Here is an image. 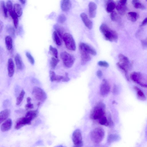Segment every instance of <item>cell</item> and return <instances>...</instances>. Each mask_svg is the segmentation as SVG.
<instances>
[{
  "mask_svg": "<svg viewBox=\"0 0 147 147\" xmlns=\"http://www.w3.org/2000/svg\"><path fill=\"white\" fill-rule=\"evenodd\" d=\"M105 105L102 102H98L91 110L90 117L93 120H99L105 116Z\"/></svg>",
  "mask_w": 147,
  "mask_h": 147,
  "instance_id": "cell-2",
  "label": "cell"
},
{
  "mask_svg": "<svg viewBox=\"0 0 147 147\" xmlns=\"http://www.w3.org/2000/svg\"><path fill=\"white\" fill-rule=\"evenodd\" d=\"M105 134V131L103 128L100 127H96L91 131L90 138L93 143L98 144L103 140Z\"/></svg>",
  "mask_w": 147,
  "mask_h": 147,
  "instance_id": "cell-3",
  "label": "cell"
},
{
  "mask_svg": "<svg viewBox=\"0 0 147 147\" xmlns=\"http://www.w3.org/2000/svg\"><path fill=\"white\" fill-rule=\"evenodd\" d=\"M127 16L129 20L133 22H136L139 17L138 14L134 12H130L128 13Z\"/></svg>",
  "mask_w": 147,
  "mask_h": 147,
  "instance_id": "cell-25",
  "label": "cell"
},
{
  "mask_svg": "<svg viewBox=\"0 0 147 147\" xmlns=\"http://www.w3.org/2000/svg\"><path fill=\"white\" fill-rule=\"evenodd\" d=\"M116 4L113 0H109L107 1L106 7V10L109 13H111L116 8Z\"/></svg>",
  "mask_w": 147,
  "mask_h": 147,
  "instance_id": "cell-23",
  "label": "cell"
},
{
  "mask_svg": "<svg viewBox=\"0 0 147 147\" xmlns=\"http://www.w3.org/2000/svg\"><path fill=\"white\" fill-rule=\"evenodd\" d=\"M1 6L3 14L5 18L7 17V9L3 1H1Z\"/></svg>",
  "mask_w": 147,
  "mask_h": 147,
  "instance_id": "cell-36",
  "label": "cell"
},
{
  "mask_svg": "<svg viewBox=\"0 0 147 147\" xmlns=\"http://www.w3.org/2000/svg\"><path fill=\"white\" fill-rule=\"evenodd\" d=\"M83 146V143L78 144V145H74L73 147H82Z\"/></svg>",
  "mask_w": 147,
  "mask_h": 147,
  "instance_id": "cell-54",
  "label": "cell"
},
{
  "mask_svg": "<svg viewBox=\"0 0 147 147\" xmlns=\"http://www.w3.org/2000/svg\"><path fill=\"white\" fill-rule=\"evenodd\" d=\"M108 119L109 122V127H112L113 126L114 123L112 120L111 116L110 114H109L108 115Z\"/></svg>",
  "mask_w": 147,
  "mask_h": 147,
  "instance_id": "cell-48",
  "label": "cell"
},
{
  "mask_svg": "<svg viewBox=\"0 0 147 147\" xmlns=\"http://www.w3.org/2000/svg\"><path fill=\"white\" fill-rule=\"evenodd\" d=\"M32 94L35 98L40 102H43L46 99L47 96L45 91L41 88L35 86L32 90Z\"/></svg>",
  "mask_w": 147,
  "mask_h": 147,
  "instance_id": "cell-6",
  "label": "cell"
},
{
  "mask_svg": "<svg viewBox=\"0 0 147 147\" xmlns=\"http://www.w3.org/2000/svg\"><path fill=\"white\" fill-rule=\"evenodd\" d=\"M54 147H66L62 145H59L56 146Z\"/></svg>",
  "mask_w": 147,
  "mask_h": 147,
  "instance_id": "cell-56",
  "label": "cell"
},
{
  "mask_svg": "<svg viewBox=\"0 0 147 147\" xmlns=\"http://www.w3.org/2000/svg\"><path fill=\"white\" fill-rule=\"evenodd\" d=\"M9 14L12 18L14 27L15 28H17L18 24V16L13 11L10 13Z\"/></svg>",
  "mask_w": 147,
  "mask_h": 147,
  "instance_id": "cell-31",
  "label": "cell"
},
{
  "mask_svg": "<svg viewBox=\"0 0 147 147\" xmlns=\"http://www.w3.org/2000/svg\"><path fill=\"white\" fill-rule=\"evenodd\" d=\"M147 24V17L142 22L141 26H143Z\"/></svg>",
  "mask_w": 147,
  "mask_h": 147,
  "instance_id": "cell-52",
  "label": "cell"
},
{
  "mask_svg": "<svg viewBox=\"0 0 147 147\" xmlns=\"http://www.w3.org/2000/svg\"><path fill=\"white\" fill-rule=\"evenodd\" d=\"M59 61V60L58 58H56L54 57H52L51 58L50 62L51 68L53 69L55 68Z\"/></svg>",
  "mask_w": 147,
  "mask_h": 147,
  "instance_id": "cell-37",
  "label": "cell"
},
{
  "mask_svg": "<svg viewBox=\"0 0 147 147\" xmlns=\"http://www.w3.org/2000/svg\"><path fill=\"white\" fill-rule=\"evenodd\" d=\"M27 103L25 106V108L27 110L33 109L34 108V105L31 102V99L30 97H28L26 99Z\"/></svg>",
  "mask_w": 147,
  "mask_h": 147,
  "instance_id": "cell-41",
  "label": "cell"
},
{
  "mask_svg": "<svg viewBox=\"0 0 147 147\" xmlns=\"http://www.w3.org/2000/svg\"><path fill=\"white\" fill-rule=\"evenodd\" d=\"M6 7L8 11L10 13L13 11L12 4L11 1L10 0H8L6 3Z\"/></svg>",
  "mask_w": 147,
  "mask_h": 147,
  "instance_id": "cell-45",
  "label": "cell"
},
{
  "mask_svg": "<svg viewBox=\"0 0 147 147\" xmlns=\"http://www.w3.org/2000/svg\"><path fill=\"white\" fill-rule=\"evenodd\" d=\"M71 6V2L69 0H63L61 1V7L62 11H69Z\"/></svg>",
  "mask_w": 147,
  "mask_h": 147,
  "instance_id": "cell-20",
  "label": "cell"
},
{
  "mask_svg": "<svg viewBox=\"0 0 147 147\" xmlns=\"http://www.w3.org/2000/svg\"><path fill=\"white\" fill-rule=\"evenodd\" d=\"M132 3L134 7L136 9H145L144 5L138 0H133L132 1Z\"/></svg>",
  "mask_w": 147,
  "mask_h": 147,
  "instance_id": "cell-30",
  "label": "cell"
},
{
  "mask_svg": "<svg viewBox=\"0 0 147 147\" xmlns=\"http://www.w3.org/2000/svg\"><path fill=\"white\" fill-rule=\"evenodd\" d=\"M99 123L101 125L107 126H109L108 119L105 116L99 120Z\"/></svg>",
  "mask_w": 147,
  "mask_h": 147,
  "instance_id": "cell-39",
  "label": "cell"
},
{
  "mask_svg": "<svg viewBox=\"0 0 147 147\" xmlns=\"http://www.w3.org/2000/svg\"><path fill=\"white\" fill-rule=\"evenodd\" d=\"M111 90L109 84L106 79L103 80L100 86V94L105 96L108 94Z\"/></svg>",
  "mask_w": 147,
  "mask_h": 147,
  "instance_id": "cell-9",
  "label": "cell"
},
{
  "mask_svg": "<svg viewBox=\"0 0 147 147\" xmlns=\"http://www.w3.org/2000/svg\"><path fill=\"white\" fill-rule=\"evenodd\" d=\"M26 54L28 60L30 63L32 65L34 64L35 62L31 54L28 52H26Z\"/></svg>",
  "mask_w": 147,
  "mask_h": 147,
  "instance_id": "cell-44",
  "label": "cell"
},
{
  "mask_svg": "<svg viewBox=\"0 0 147 147\" xmlns=\"http://www.w3.org/2000/svg\"><path fill=\"white\" fill-rule=\"evenodd\" d=\"M116 65L124 73L127 80L129 81V78L128 75L127 69L122 65L119 62L117 63Z\"/></svg>",
  "mask_w": 147,
  "mask_h": 147,
  "instance_id": "cell-33",
  "label": "cell"
},
{
  "mask_svg": "<svg viewBox=\"0 0 147 147\" xmlns=\"http://www.w3.org/2000/svg\"><path fill=\"white\" fill-rule=\"evenodd\" d=\"M80 17L85 26L88 29L91 30L92 28L93 23L88 16L85 13H82L80 14Z\"/></svg>",
  "mask_w": 147,
  "mask_h": 147,
  "instance_id": "cell-13",
  "label": "cell"
},
{
  "mask_svg": "<svg viewBox=\"0 0 147 147\" xmlns=\"http://www.w3.org/2000/svg\"><path fill=\"white\" fill-rule=\"evenodd\" d=\"M32 120H33L30 118L25 116L20 118L16 121L15 125V128L18 130L25 125H30Z\"/></svg>",
  "mask_w": 147,
  "mask_h": 147,
  "instance_id": "cell-7",
  "label": "cell"
},
{
  "mask_svg": "<svg viewBox=\"0 0 147 147\" xmlns=\"http://www.w3.org/2000/svg\"><path fill=\"white\" fill-rule=\"evenodd\" d=\"M25 93V92L24 90H22L21 91L16 98V105H20L22 102L24 98Z\"/></svg>",
  "mask_w": 147,
  "mask_h": 147,
  "instance_id": "cell-34",
  "label": "cell"
},
{
  "mask_svg": "<svg viewBox=\"0 0 147 147\" xmlns=\"http://www.w3.org/2000/svg\"><path fill=\"white\" fill-rule=\"evenodd\" d=\"M72 140L74 145L83 143L81 132L79 129H76L73 132L72 135Z\"/></svg>",
  "mask_w": 147,
  "mask_h": 147,
  "instance_id": "cell-11",
  "label": "cell"
},
{
  "mask_svg": "<svg viewBox=\"0 0 147 147\" xmlns=\"http://www.w3.org/2000/svg\"><path fill=\"white\" fill-rule=\"evenodd\" d=\"M141 43L143 48H147V37L145 39L142 40Z\"/></svg>",
  "mask_w": 147,
  "mask_h": 147,
  "instance_id": "cell-47",
  "label": "cell"
},
{
  "mask_svg": "<svg viewBox=\"0 0 147 147\" xmlns=\"http://www.w3.org/2000/svg\"><path fill=\"white\" fill-rule=\"evenodd\" d=\"M3 22L1 21H0V32H1L2 30V29H3Z\"/></svg>",
  "mask_w": 147,
  "mask_h": 147,
  "instance_id": "cell-53",
  "label": "cell"
},
{
  "mask_svg": "<svg viewBox=\"0 0 147 147\" xmlns=\"http://www.w3.org/2000/svg\"><path fill=\"white\" fill-rule=\"evenodd\" d=\"M66 16L63 14L59 15L57 18V22L60 23H64L66 20Z\"/></svg>",
  "mask_w": 147,
  "mask_h": 147,
  "instance_id": "cell-43",
  "label": "cell"
},
{
  "mask_svg": "<svg viewBox=\"0 0 147 147\" xmlns=\"http://www.w3.org/2000/svg\"><path fill=\"white\" fill-rule=\"evenodd\" d=\"M62 39L66 47L71 51H75L76 49V45L72 35L69 33H65Z\"/></svg>",
  "mask_w": 147,
  "mask_h": 147,
  "instance_id": "cell-4",
  "label": "cell"
},
{
  "mask_svg": "<svg viewBox=\"0 0 147 147\" xmlns=\"http://www.w3.org/2000/svg\"><path fill=\"white\" fill-rule=\"evenodd\" d=\"M80 51L81 54V64L84 65L91 60V57L88 53L82 50H80Z\"/></svg>",
  "mask_w": 147,
  "mask_h": 147,
  "instance_id": "cell-18",
  "label": "cell"
},
{
  "mask_svg": "<svg viewBox=\"0 0 147 147\" xmlns=\"http://www.w3.org/2000/svg\"><path fill=\"white\" fill-rule=\"evenodd\" d=\"M96 75L100 79L102 76V73L101 70H99L97 71Z\"/></svg>",
  "mask_w": 147,
  "mask_h": 147,
  "instance_id": "cell-50",
  "label": "cell"
},
{
  "mask_svg": "<svg viewBox=\"0 0 147 147\" xmlns=\"http://www.w3.org/2000/svg\"><path fill=\"white\" fill-rule=\"evenodd\" d=\"M89 13L90 17L94 18L96 15L97 6L96 4L93 2H90L88 4Z\"/></svg>",
  "mask_w": 147,
  "mask_h": 147,
  "instance_id": "cell-16",
  "label": "cell"
},
{
  "mask_svg": "<svg viewBox=\"0 0 147 147\" xmlns=\"http://www.w3.org/2000/svg\"><path fill=\"white\" fill-rule=\"evenodd\" d=\"M119 138V136L117 135L111 134L108 136L107 142L109 143H111L118 140Z\"/></svg>",
  "mask_w": 147,
  "mask_h": 147,
  "instance_id": "cell-35",
  "label": "cell"
},
{
  "mask_svg": "<svg viewBox=\"0 0 147 147\" xmlns=\"http://www.w3.org/2000/svg\"><path fill=\"white\" fill-rule=\"evenodd\" d=\"M99 29L106 40L111 42H117L118 36L115 31L111 29L105 24H102L100 26Z\"/></svg>",
  "mask_w": 147,
  "mask_h": 147,
  "instance_id": "cell-1",
  "label": "cell"
},
{
  "mask_svg": "<svg viewBox=\"0 0 147 147\" xmlns=\"http://www.w3.org/2000/svg\"><path fill=\"white\" fill-rule=\"evenodd\" d=\"M119 16L115 11H113L110 14V18L111 20L113 21H117L119 18Z\"/></svg>",
  "mask_w": 147,
  "mask_h": 147,
  "instance_id": "cell-42",
  "label": "cell"
},
{
  "mask_svg": "<svg viewBox=\"0 0 147 147\" xmlns=\"http://www.w3.org/2000/svg\"><path fill=\"white\" fill-rule=\"evenodd\" d=\"M53 27L60 37L62 38L63 35L65 33H64V30L63 28L57 24H55Z\"/></svg>",
  "mask_w": 147,
  "mask_h": 147,
  "instance_id": "cell-24",
  "label": "cell"
},
{
  "mask_svg": "<svg viewBox=\"0 0 147 147\" xmlns=\"http://www.w3.org/2000/svg\"><path fill=\"white\" fill-rule=\"evenodd\" d=\"M13 11L18 17L21 16L22 13V9L21 5L18 3H15L13 6Z\"/></svg>",
  "mask_w": 147,
  "mask_h": 147,
  "instance_id": "cell-28",
  "label": "cell"
},
{
  "mask_svg": "<svg viewBox=\"0 0 147 147\" xmlns=\"http://www.w3.org/2000/svg\"><path fill=\"white\" fill-rule=\"evenodd\" d=\"M15 61L18 69L21 70L24 68V65L20 55L17 53L15 57Z\"/></svg>",
  "mask_w": 147,
  "mask_h": 147,
  "instance_id": "cell-19",
  "label": "cell"
},
{
  "mask_svg": "<svg viewBox=\"0 0 147 147\" xmlns=\"http://www.w3.org/2000/svg\"><path fill=\"white\" fill-rule=\"evenodd\" d=\"M49 73L50 80L51 82L56 81L59 82L62 80L64 78L63 76L56 75L53 71H50Z\"/></svg>",
  "mask_w": 147,
  "mask_h": 147,
  "instance_id": "cell-21",
  "label": "cell"
},
{
  "mask_svg": "<svg viewBox=\"0 0 147 147\" xmlns=\"http://www.w3.org/2000/svg\"><path fill=\"white\" fill-rule=\"evenodd\" d=\"M38 114V111L37 109L29 111L26 113L25 116L30 118L33 120L37 117Z\"/></svg>",
  "mask_w": 147,
  "mask_h": 147,
  "instance_id": "cell-29",
  "label": "cell"
},
{
  "mask_svg": "<svg viewBox=\"0 0 147 147\" xmlns=\"http://www.w3.org/2000/svg\"><path fill=\"white\" fill-rule=\"evenodd\" d=\"M60 57L66 67L70 68L72 66L75 60L73 55L67 52L63 51L61 53Z\"/></svg>",
  "mask_w": 147,
  "mask_h": 147,
  "instance_id": "cell-5",
  "label": "cell"
},
{
  "mask_svg": "<svg viewBox=\"0 0 147 147\" xmlns=\"http://www.w3.org/2000/svg\"><path fill=\"white\" fill-rule=\"evenodd\" d=\"M98 63L99 66L101 67H107L109 66V63L105 61H99Z\"/></svg>",
  "mask_w": 147,
  "mask_h": 147,
  "instance_id": "cell-46",
  "label": "cell"
},
{
  "mask_svg": "<svg viewBox=\"0 0 147 147\" xmlns=\"http://www.w3.org/2000/svg\"><path fill=\"white\" fill-rule=\"evenodd\" d=\"M53 37L54 41L56 45L58 46L61 45V42L60 38V37L56 31H54L53 32Z\"/></svg>",
  "mask_w": 147,
  "mask_h": 147,
  "instance_id": "cell-32",
  "label": "cell"
},
{
  "mask_svg": "<svg viewBox=\"0 0 147 147\" xmlns=\"http://www.w3.org/2000/svg\"><path fill=\"white\" fill-rule=\"evenodd\" d=\"M19 1L21 2L22 4H24L26 2V0H19Z\"/></svg>",
  "mask_w": 147,
  "mask_h": 147,
  "instance_id": "cell-55",
  "label": "cell"
},
{
  "mask_svg": "<svg viewBox=\"0 0 147 147\" xmlns=\"http://www.w3.org/2000/svg\"><path fill=\"white\" fill-rule=\"evenodd\" d=\"M7 70L8 75L12 77L15 71V65L12 59L9 58L8 61Z\"/></svg>",
  "mask_w": 147,
  "mask_h": 147,
  "instance_id": "cell-17",
  "label": "cell"
},
{
  "mask_svg": "<svg viewBox=\"0 0 147 147\" xmlns=\"http://www.w3.org/2000/svg\"><path fill=\"white\" fill-rule=\"evenodd\" d=\"M130 77L131 80L134 82L142 87L147 88V84L141 81L142 76L140 73L134 72L130 74Z\"/></svg>",
  "mask_w": 147,
  "mask_h": 147,
  "instance_id": "cell-8",
  "label": "cell"
},
{
  "mask_svg": "<svg viewBox=\"0 0 147 147\" xmlns=\"http://www.w3.org/2000/svg\"><path fill=\"white\" fill-rule=\"evenodd\" d=\"M5 41L7 49L8 50H11L13 47V41L11 36H7L5 38Z\"/></svg>",
  "mask_w": 147,
  "mask_h": 147,
  "instance_id": "cell-27",
  "label": "cell"
},
{
  "mask_svg": "<svg viewBox=\"0 0 147 147\" xmlns=\"http://www.w3.org/2000/svg\"><path fill=\"white\" fill-rule=\"evenodd\" d=\"M12 125V121L9 118L4 121L1 125V130L2 132H5L9 130Z\"/></svg>",
  "mask_w": 147,
  "mask_h": 147,
  "instance_id": "cell-15",
  "label": "cell"
},
{
  "mask_svg": "<svg viewBox=\"0 0 147 147\" xmlns=\"http://www.w3.org/2000/svg\"><path fill=\"white\" fill-rule=\"evenodd\" d=\"M119 63L127 69L130 66V64L128 58L123 55L120 54L118 56Z\"/></svg>",
  "mask_w": 147,
  "mask_h": 147,
  "instance_id": "cell-14",
  "label": "cell"
},
{
  "mask_svg": "<svg viewBox=\"0 0 147 147\" xmlns=\"http://www.w3.org/2000/svg\"><path fill=\"white\" fill-rule=\"evenodd\" d=\"M6 30L7 32L11 35L13 36L15 34V30L14 28L11 25H8L6 26Z\"/></svg>",
  "mask_w": 147,
  "mask_h": 147,
  "instance_id": "cell-40",
  "label": "cell"
},
{
  "mask_svg": "<svg viewBox=\"0 0 147 147\" xmlns=\"http://www.w3.org/2000/svg\"><path fill=\"white\" fill-rule=\"evenodd\" d=\"M10 113V110L8 109L1 111L0 113V123L1 124L7 119Z\"/></svg>",
  "mask_w": 147,
  "mask_h": 147,
  "instance_id": "cell-22",
  "label": "cell"
},
{
  "mask_svg": "<svg viewBox=\"0 0 147 147\" xmlns=\"http://www.w3.org/2000/svg\"><path fill=\"white\" fill-rule=\"evenodd\" d=\"M80 50L83 51L89 54L95 55L96 52L95 50L89 45L84 42H81L79 45Z\"/></svg>",
  "mask_w": 147,
  "mask_h": 147,
  "instance_id": "cell-12",
  "label": "cell"
},
{
  "mask_svg": "<svg viewBox=\"0 0 147 147\" xmlns=\"http://www.w3.org/2000/svg\"><path fill=\"white\" fill-rule=\"evenodd\" d=\"M68 73L67 72L65 73V76L62 80L63 82H68L70 80V78L68 77Z\"/></svg>",
  "mask_w": 147,
  "mask_h": 147,
  "instance_id": "cell-49",
  "label": "cell"
},
{
  "mask_svg": "<svg viewBox=\"0 0 147 147\" xmlns=\"http://www.w3.org/2000/svg\"><path fill=\"white\" fill-rule=\"evenodd\" d=\"M134 88L136 92L137 97L139 99L143 101L146 99L144 93L139 88L136 86H134Z\"/></svg>",
  "mask_w": 147,
  "mask_h": 147,
  "instance_id": "cell-26",
  "label": "cell"
},
{
  "mask_svg": "<svg viewBox=\"0 0 147 147\" xmlns=\"http://www.w3.org/2000/svg\"><path fill=\"white\" fill-rule=\"evenodd\" d=\"M127 2L126 0H120L118 1L117 4H116V9L118 13L120 15H124L127 11Z\"/></svg>",
  "mask_w": 147,
  "mask_h": 147,
  "instance_id": "cell-10",
  "label": "cell"
},
{
  "mask_svg": "<svg viewBox=\"0 0 147 147\" xmlns=\"http://www.w3.org/2000/svg\"><path fill=\"white\" fill-rule=\"evenodd\" d=\"M112 92L114 94H116L117 93V87L115 85H114L113 86Z\"/></svg>",
  "mask_w": 147,
  "mask_h": 147,
  "instance_id": "cell-51",
  "label": "cell"
},
{
  "mask_svg": "<svg viewBox=\"0 0 147 147\" xmlns=\"http://www.w3.org/2000/svg\"><path fill=\"white\" fill-rule=\"evenodd\" d=\"M49 49L51 53L54 57L56 58H58V52L57 49L51 45L50 46Z\"/></svg>",
  "mask_w": 147,
  "mask_h": 147,
  "instance_id": "cell-38",
  "label": "cell"
}]
</instances>
